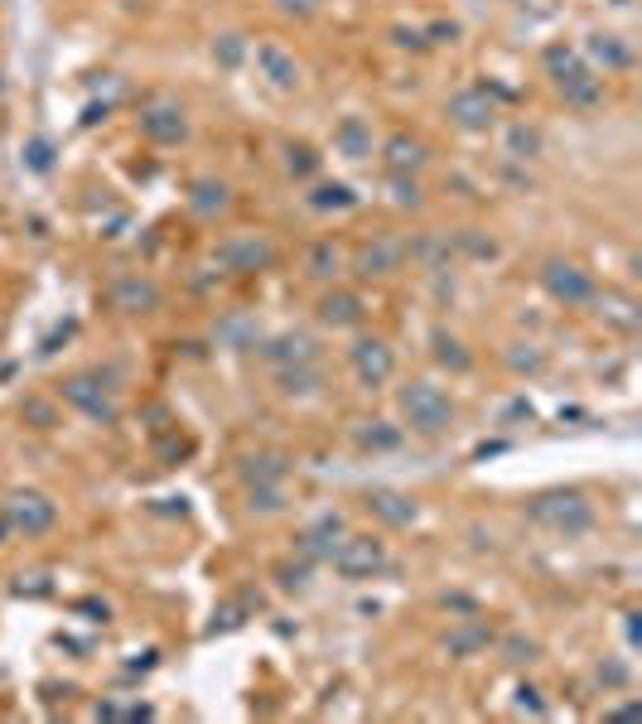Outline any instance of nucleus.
<instances>
[{"label":"nucleus","instance_id":"1","mask_svg":"<svg viewBox=\"0 0 642 724\" xmlns=\"http://www.w3.org/2000/svg\"><path fill=\"white\" fill-rule=\"evenodd\" d=\"M396 406H401V420L411 425V435L420 440H440L454 425V401L435 382H406L396 391Z\"/></svg>","mask_w":642,"mask_h":724},{"label":"nucleus","instance_id":"2","mask_svg":"<svg viewBox=\"0 0 642 724\" xmlns=\"http://www.w3.org/2000/svg\"><path fill=\"white\" fill-rule=\"evenodd\" d=\"M546 68H551L560 97H565L570 107L589 112V107H599V102H604V78H599V73H594V68H589L575 49H565V44L546 49Z\"/></svg>","mask_w":642,"mask_h":724},{"label":"nucleus","instance_id":"3","mask_svg":"<svg viewBox=\"0 0 642 724\" xmlns=\"http://www.w3.org/2000/svg\"><path fill=\"white\" fill-rule=\"evenodd\" d=\"M527 517L536 527L560 531V536H580V531L594 527V507H589V498L580 488H551V493L531 498Z\"/></svg>","mask_w":642,"mask_h":724},{"label":"nucleus","instance_id":"4","mask_svg":"<svg viewBox=\"0 0 642 724\" xmlns=\"http://www.w3.org/2000/svg\"><path fill=\"white\" fill-rule=\"evenodd\" d=\"M334 575L343 580H372V575H382L387 570V546L377 541V536H353V531H343V541L334 546Z\"/></svg>","mask_w":642,"mask_h":724},{"label":"nucleus","instance_id":"5","mask_svg":"<svg viewBox=\"0 0 642 724\" xmlns=\"http://www.w3.org/2000/svg\"><path fill=\"white\" fill-rule=\"evenodd\" d=\"M0 517L10 522L15 536H44L58 522V507L44 493H34V488H15L10 498L0 502Z\"/></svg>","mask_w":642,"mask_h":724},{"label":"nucleus","instance_id":"6","mask_svg":"<svg viewBox=\"0 0 642 724\" xmlns=\"http://www.w3.org/2000/svg\"><path fill=\"white\" fill-rule=\"evenodd\" d=\"M63 401H68L73 411H83L87 420H97V425H116V420H121V406H116L112 387H107L102 377H92V372L68 377V382H63Z\"/></svg>","mask_w":642,"mask_h":724},{"label":"nucleus","instance_id":"7","mask_svg":"<svg viewBox=\"0 0 642 724\" xmlns=\"http://www.w3.org/2000/svg\"><path fill=\"white\" fill-rule=\"evenodd\" d=\"M541 285H546V295L556 300V305L575 309V305H589L599 290H594V280H589V271H580L575 261H546L541 266Z\"/></svg>","mask_w":642,"mask_h":724},{"label":"nucleus","instance_id":"8","mask_svg":"<svg viewBox=\"0 0 642 724\" xmlns=\"http://www.w3.org/2000/svg\"><path fill=\"white\" fill-rule=\"evenodd\" d=\"M449 121L459 126V131H488L493 121H498V102H493V92L488 87H464V92H454L449 97Z\"/></svg>","mask_w":642,"mask_h":724},{"label":"nucleus","instance_id":"9","mask_svg":"<svg viewBox=\"0 0 642 724\" xmlns=\"http://www.w3.org/2000/svg\"><path fill=\"white\" fill-rule=\"evenodd\" d=\"M348 362H353V372H358V382L367 391L387 387L391 372H396V358H391V348L382 338H358L353 348H348Z\"/></svg>","mask_w":642,"mask_h":724},{"label":"nucleus","instance_id":"10","mask_svg":"<svg viewBox=\"0 0 642 724\" xmlns=\"http://www.w3.org/2000/svg\"><path fill=\"white\" fill-rule=\"evenodd\" d=\"M276 261V247L266 237H227L218 247V266L232 276H247V271H266Z\"/></svg>","mask_w":642,"mask_h":724},{"label":"nucleus","instance_id":"11","mask_svg":"<svg viewBox=\"0 0 642 724\" xmlns=\"http://www.w3.org/2000/svg\"><path fill=\"white\" fill-rule=\"evenodd\" d=\"M140 136L150 145H179V140H189V116L174 102H155L140 112Z\"/></svg>","mask_w":642,"mask_h":724},{"label":"nucleus","instance_id":"12","mask_svg":"<svg viewBox=\"0 0 642 724\" xmlns=\"http://www.w3.org/2000/svg\"><path fill=\"white\" fill-rule=\"evenodd\" d=\"M401 261H406V242H401V237H372V242L358 247L353 271H358L363 280H372V276H391V271H401Z\"/></svg>","mask_w":642,"mask_h":724},{"label":"nucleus","instance_id":"13","mask_svg":"<svg viewBox=\"0 0 642 724\" xmlns=\"http://www.w3.org/2000/svg\"><path fill=\"white\" fill-rule=\"evenodd\" d=\"M160 300H165V295H160V285L150 276H121L112 290H107V305H112L116 314H150V309H160Z\"/></svg>","mask_w":642,"mask_h":724},{"label":"nucleus","instance_id":"14","mask_svg":"<svg viewBox=\"0 0 642 724\" xmlns=\"http://www.w3.org/2000/svg\"><path fill=\"white\" fill-rule=\"evenodd\" d=\"M256 68H261V78L276 92H295L300 87V63H295V54H285L280 44H261L256 49Z\"/></svg>","mask_w":642,"mask_h":724},{"label":"nucleus","instance_id":"15","mask_svg":"<svg viewBox=\"0 0 642 724\" xmlns=\"http://www.w3.org/2000/svg\"><path fill=\"white\" fill-rule=\"evenodd\" d=\"M266 362L271 367H305V362H319V338L314 334H280L266 343Z\"/></svg>","mask_w":642,"mask_h":724},{"label":"nucleus","instance_id":"16","mask_svg":"<svg viewBox=\"0 0 642 724\" xmlns=\"http://www.w3.org/2000/svg\"><path fill=\"white\" fill-rule=\"evenodd\" d=\"M343 531H348V522H343L338 512H324L309 531H300V556L305 560H329L334 556V546L343 541Z\"/></svg>","mask_w":642,"mask_h":724},{"label":"nucleus","instance_id":"17","mask_svg":"<svg viewBox=\"0 0 642 724\" xmlns=\"http://www.w3.org/2000/svg\"><path fill=\"white\" fill-rule=\"evenodd\" d=\"M493 642H498V633H493V628H488L483 618H464L459 628H449L445 652H449V657H459V662H464V657H478V652H488Z\"/></svg>","mask_w":642,"mask_h":724},{"label":"nucleus","instance_id":"18","mask_svg":"<svg viewBox=\"0 0 642 724\" xmlns=\"http://www.w3.org/2000/svg\"><path fill=\"white\" fill-rule=\"evenodd\" d=\"M363 507L372 517H382L387 527H411V522H416V502L401 498V493H387V488H372L363 498Z\"/></svg>","mask_w":642,"mask_h":724},{"label":"nucleus","instance_id":"19","mask_svg":"<svg viewBox=\"0 0 642 724\" xmlns=\"http://www.w3.org/2000/svg\"><path fill=\"white\" fill-rule=\"evenodd\" d=\"M319 324H329V329H353V324H363V300L348 295V290H329V295L319 300Z\"/></svg>","mask_w":642,"mask_h":724},{"label":"nucleus","instance_id":"20","mask_svg":"<svg viewBox=\"0 0 642 724\" xmlns=\"http://www.w3.org/2000/svg\"><path fill=\"white\" fill-rule=\"evenodd\" d=\"M334 150L343 160H367L372 155V126H367L363 116H343L334 131Z\"/></svg>","mask_w":642,"mask_h":724},{"label":"nucleus","instance_id":"21","mask_svg":"<svg viewBox=\"0 0 642 724\" xmlns=\"http://www.w3.org/2000/svg\"><path fill=\"white\" fill-rule=\"evenodd\" d=\"M189 208H194L198 218H218L232 208V189H227L223 179H194L189 184Z\"/></svg>","mask_w":642,"mask_h":724},{"label":"nucleus","instance_id":"22","mask_svg":"<svg viewBox=\"0 0 642 724\" xmlns=\"http://www.w3.org/2000/svg\"><path fill=\"white\" fill-rule=\"evenodd\" d=\"M382 160H387L391 174H416L425 165V145L416 136H406V131H396V136L382 145Z\"/></svg>","mask_w":642,"mask_h":724},{"label":"nucleus","instance_id":"23","mask_svg":"<svg viewBox=\"0 0 642 724\" xmlns=\"http://www.w3.org/2000/svg\"><path fill=\"white\" fill-rule=\"evenodd\" d=\"M585 49L594 63H604V73H623V68H633V49L618 39V34H589Z\"/></svg>","mask_w":642,"mask_h":724},{"label":"nucleus","instance_id":"24","mask_svg":"<svg viewBox=\"0 0 642 724\" xmlns=\"http://www.w3.org/2000/svg\"><path fill=\"white\" fill-rule=\"evenodd\" d=\"M276 387H280V396H314V391L324 387V367H319V362L276 367Z\"/></svg>","mask_w":642,"mask_h":724},{"label":"nucleus","instance_id":"25","mask_svg":"<svg viewBox=\"0 0 642 724\" xmlns=\"http://www.w3.org/2000/svg\"><path fill=\"white\" fill-rule=\"evenodd\" d=\"M237 474L247 478V483H285L290 474V464H285V454H247L242 464H237Z\"/></svg>","mask_w":642,"mask_h":724},{"label":"nucleus","instance_id":"26","mask_svg":"<svg viewBox=\"0 0 642 724\" xmlns=\"http://www.w3.org/2000/svg\"><path fill=\"white\" fill-rule=\"evenodd\" d=\"M358 203V194L348 189V184H319L314 194H309V208L314 213H348Z\"/></svg>","mask_w":642,"mask_h":724},{"label":"nucleus","instance_id":"27","mask_svg":"<svg viewBox=\"0 0 642 724\" xmlns=\"http://www.w3.org/2000/svg\"><path fill=\"white\" fill-rule=\"evenodd\" d=\"M594 300H599V295H594ZM599 319H609L614 329L633 334V329H638V305L623 300V295H604V300H599Z\"/></svg>","mask_w":642,"mask_h":724},{"label":"nucleus","instance_id":"28","mask_svg":"<svg viewBox=\"0 0 642 724\" xmlns=\"http://www.w3.org/2000/svg\"><path fill=\"white\" fill-rule=\"evenodd\" d=\"M435 362L449 367V372H469V367H474V353H469L454 334H435Z\"/></svg>","mask_w":642,"mask_h":724},{"label":"nucleus","instance_id":"29","mask_svg":"<svg viewBox=\"0 0 642 724\" xmlns=\"http://www.w3.org/2000/svg\"><path fill=\"white\" fill-rule=\"evenodd\" d=\"M507 155H512V160H536V155H541V131L527 126V121L512 126V131H507Z\"/></svg>","mask_w":642,"mask_h":724},{"label":"nucleus","instance_id":"30","mask_svg":"<svg viewBox=\"0 0 642 724\" xmlns=\"http://www.w3.org/2000/svg\"><path fill=\"white\" fill-rule=\"evenodd\" d=\"M358 445L363 449H396L401 445V430L387 425V420H367V425H358Z\"/></svg>","mask_w":642,"mask_h":724},{"label":"nucleus","instance_id":"31","mask_svg":"<svg viewBox=\"0 0 642 724\" xmlns=\"http://www.w3.org/2000/svg\"><path fill=\"white\" fill-rule=\"evenodd\" d=\"M338 271H343V251H338L334 242H319V247L309 251V276L329 280V276H338Z\"/></svg>","mask_w":642,"mask_h":724},{"label":"nucleus","instance_id":"32","mask_svg":"<svg viewBox=\"0 0 642 724\" xmlns=\"http://www.w3.org/2000/svg\"><path fill=\"white\" fill-rule=\"evenodd\" d=\"M20 416H25V425H34V430H58V411L49 401H39V396H25Z\"/></svg>","mask_w":642,"mask_h":724},{"label":"nucleus","instance_id":"33","mask_svg":"<svg viewBox=\"0 0 642 724\" xmlns=\"http://www.w3.org/2000/svg\"><path fill=\"white\" fill-rule=\"evenodd\" d=\"M252 512H280L285 507V493H280V483H256L252 498H247Z\"/></svg>","mask_w":642,"mask_h":724},{"label":"nucleus","instance_id":"34","mask_svg":"<svg viewBox=\"0 0 642 724\" xmlns=\"http://www.w3.org/2000/svg\"><path fill=\"white\" fill-rule=\"evenodd\" d=\"M285 165H290V174H300V179H309V174L319 169V155H314L309 145H285Z\"/></svg>","mask_w":642,"mask_h":724},{"label":"nucleus","instance_id":"35","mask_svg":"<svg viewBox=\"0 0 642 724\" xmlns=\"http://www.w3.org/2000/svg\"><path fill=\"white\" fill-rule=\"evenodd\" d=\"M242 49H247V44H242V34H223V39L213 44V54H218V63H223V68H237V63H242Z\"/></svg>","mask_w":642,"mask_h":724},{"label":"nucleus","instance_id":"36","mask_svg":"<svg viewBox=\"0 0 642 724\" xmlns=\"http://www.w3.org/2000/svg\"><path fill=\"white\" fill-rule=\"evenodd\" d=\"M25 165L34 169V174H44V169L54 165V145L39 136V140H29V150H25Z\"/></svg>","mask_w":642,"mask_h":724},{"label":"nucleus","instance_id":"37","mask_svg":"<svg viewBox=\"0 0 642 724\" xmlns=\"http://www.w3.org/2000/svg\"><path fill=\"white\" fill-rule=\"evenodd\" d=\"M503 652L512 667H527V662H536V642L531 638H503Z\"/></svg>","mask_w":642,"mask_h":724},{"label":"nucleus","instance_id":"38","mask_svg":"<svg viewBox=\"0 0 642 724\" xmlns=\"http://www.w3.org/2000/svg\"><path fill=\"white\" fill-rule=\"evenodd\" d=\"M517 710H527V715H546V700H541L536 686H522V691H517Z\"/></svg>","mask_w":642,"mask_h":724},{"label":"nucleus","instance_id":"39","mask_svg":"<svg viewBox=\"0 0 642 724\" xmlns=\"http://www.w3.org/2000/svg\"><path fill=\"white\" fill-rule=\"evenodd\" d=\"M396 203H401V208H420V189L406 184V174H396Z\"/></svg>","mask_w":642,"mask_h":724},{"label":"nucleus","instance_id":"40","mask_svg":"<svg viewBox=\"0 0 642 724\" xmlns=\"http://www.w3.org/2000/svg\"><path fill=\"white\" fill-rule=\"evenodd\" d=\"M599 681H604V686H628V667H623V662H609V667H599Z\"/></svg>","mask_w":642,"mask_h":724},{"label":"nucleus","instance_id":"41","mask_svg":"<svg viewBox=\"0 0 642 724\" xmlns=\"http://www.w3.org/2000/svg\"><path fill=\"white\" fill-rule=\"evenodd\" d=\"M189 440H165V445H160V459H184V454H189Z\"/></svg>","mask_w":642,"mask_h":724},{"label":"nucleus","instance_id":"42","mask_svg":"<svg viewBox=\"0 0 642 724\" xmlns=\"http://www.w3.org/2000/svg\"><path fill=\"white\" fill-rule=\"evenodd\" d=\"M15 594H49V580H44V575H29V585L20 580V585H15Z\"/></svg>","mask_w":642,"mask_h":724},{"label":"nucleus","instance_id":"43","mask_svg":"<svg viewBox=\"0 0 642 724\" xmlns=\"http://www.w3.org/2000/svg\"><path fill=\"white\" fill-rule=\"evenodd\" d=\"M512 367H517V372H536V367H541V353H512Z\"/></svg>","mask_w":642,"mask_h":724},{"label":"nucleus","instance_id":"44","mask_svg":"<svg viewBox=\"0 0 642 724\" xmlns=\"http://www.w3.org/2000/svg\"><path fill=\"white\" fill-rule=\"evenodd\" d=\"M276 10H285V15H309L314 0H276Z\"/></svg>","mask_w":642,"mask_h":724},{"label":"nucleus","instance_id":"45","mask_svg":"<svg viewBox=\"0 0 642 724\" xmlns=\"http://www.w3.org/2000/svg\"><path fill=\"white\" fill-rule=\"evenodd\" d=\"M430 34H435L440 44H454V39H459V25H435Z\"/></svg>","mask_w":642,"mask_h":724},{"label":"nucleus","instance_id":"46","mask_svg":"<svg viewBox=\"0 0 642 724\" xmlns=\"http://www.w3.org/2000/svg\"><path fill=\"white\" fill-rule=\"evenodd\" d=\"M0 536H10V522H5V517H0Z\"/></svg>","mask_w":642,"mask_h":724}]
</instances>
